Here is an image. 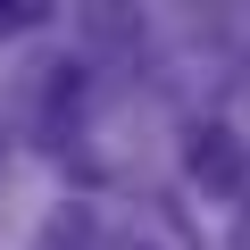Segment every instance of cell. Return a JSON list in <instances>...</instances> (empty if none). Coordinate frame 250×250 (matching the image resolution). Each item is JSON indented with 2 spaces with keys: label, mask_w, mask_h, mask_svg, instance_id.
I'll list each match as a JSON object with an SVG mask.
<instances>
[{
  "label": "cell",
  "mask_w": 250,
  "mask_h": 250,
  "mask_svg": "<svg viewBox=\"0 0 250 250\" xmlns=\"http://www.w3.org/2000/svg\"><path fill=\"white\" fill-rule=\"evenodd\" d=\"M192 184L200 192H250V142L225 134V125H200L192 134Z\"/></svg>",
  "instance_id": "obj_1"
},
{
  "label": "cell",
  "mask_w": 250,
  "mask_h": 250,
  "mask_svg": "<svg viewBox=\"0 0 250 250\" xmlns=\"http://www.w3.org/2000/svg\"><path fill=\"white\" fill-rule=\"evenodd\" d=\"M34 250H100V208H83V200L50 208L42 233H34Z\"/></svg>",
  "instance_id": "obj_2"
},
{
  "label": "cell",
  "mask_w": 250,
  "mask_h": 250,
  "mask_svg": "<svg viewBox=\"0 0 250 250\" xmlns=\"http://www.w3.org/2000/svg\"><path fill=\"white\" fill-rule=\"evenodd\" d=\"M50 9H42V0H0V34H34Z\"/></svg>",
  "instance_id": "obj_3"
}]
</instances>
